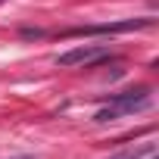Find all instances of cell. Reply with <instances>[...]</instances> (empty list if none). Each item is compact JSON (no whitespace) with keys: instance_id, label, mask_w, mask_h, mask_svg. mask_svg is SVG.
I'll return each instance as SVG.
<instances>
[{"instance_id":"6da1fadb","label":"cell","mask_w":159,"mask_h":159,"mask_svg":"<svg viewBox=\"0 0 159 159\" xmlns=\"http://www.w3.org/2000/svg\"><path fill=\"white\" fill-rule=\"evenodd\" d=\"M153 106V97L147 88H137V91H125V94H116L97 116L94 122H112V119H122V116H134V112H143Z\"/></svg>"},{"instance_id":"7a4b0ae2","label":"cell","mask_w":159,"mask_h":159,"mask_svg":"<svg viewBox=\"0 0 159 159\" xmlns=\"http://www.w3.org/2000/svg\"><path fill=\"white\" fill-rule=\"evenodd\" d=\"M100 59H109V47H97V44H84V47H75L69 53H62L56 62L62 69H72V66H94Z\"/></svg>"},{"instance_id":"3957f363","label":"cell","mask_w":159,"mask_h":159,"mask_svg":"<svg viewBox=\"0 0 159 159\" xmlns=\"http://www.w3.org/2000/svg\"><path fill=\"white\" fill-rule=\"evenodd\" d=\"M150 19H128V22H116V25H88V28H72L66 34H109V31H131V28H147Z\"/></svg>"},{"instance_id":"277c9868","label":"cell","mask_w":159,"mask_h":159,"mask_svg":"<svg viewBox=\"0 0 159 159\" xmlns=\"http://www.w3.org/2000/svg\"><path fill=\"white\" fill-rule=\"evenodd\" d=\"M156 156H159L156 140H147V143H140V147H134V150H128V153H119V156H112V159H156Z\"/></svg>"}]
</instances>
